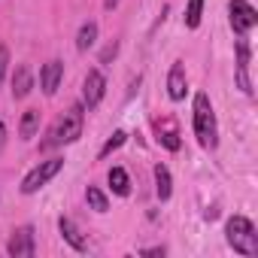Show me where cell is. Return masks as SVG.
<instances>
[{
    "label": "cell",
    "instance_id": "obj_14",
    "mask_svg": "<svg viewBox=\"0 0 258 258\" xmlns=\"http://www.w3.org/2000/svg\"><path fill=\"white\" fill-rule=\"evenodd\" d=\"M106 179H109V188H112L118 198H127V195H131V179H127V173H124L121 167H112Z\"/></svg>",
    "mask_w": 258,
    "mask_h": 258
},
{
    "label": "cell",
    "instance_id": "obj_20",
    "mask_svg": "<svg viewBox=\"0 0 258 258\" xmlns=\"http://www.w3.org/2000/svg\"><path fill=\"white\" fill-rule=\"evenodd\" d=\"M124 137H127L124 131H115V134H112V137H109V140L103 143V149H100V158H106L109 152H115V149H118V146L124 143Z\"/></svg>",
    "mask_w": 258,
    "mask_h": 258
},
{
    "label": "cell",
    "instance_id": "obj_23",
    "mask_svg": "<svg viewBox=\"0 0 258 258\" xmlns=\"http://www.w3.org/2000/svg\"><path fill=\"white\" fill-rule=\"evenodd\" d=\"M4 146H7V124L0 121V152H4Z\"/></svg>",
    "mask_w": 258,
    "mask_h": 258
},
{
    "label": "cell",
    "instance_id": "obj_5",
    "mask_svg": "<svg viewBox=\"0 0 258 258\" xmlns=\"http://www.w3.org/2000/svg\"><path fill=\"white\" fill-rule=\"evenodd\" d=\"M228 13H231V28H234L237 37H246L258 25V13H255L252 4H246V0H231Z\"/></svg>",
    "mask_w": 258,
    "mask_h": 258
},
{
    "label": "cell",
    "instance_id": "obj_9",
    "mask_svg": "<svg viewBox=\"0 0 258 258\" xmlns=\"http://www.w3.org/2000/svg\"><path fill=\"white\" fill-rule=\"evenodd\" d=\"M61 76H64V64L61 61H46L43 70H40V88L52 97L58 91V85H61Z\"/></svg>",
    "mask_w": 258,
    "mask_h": 258
},
{
    "label": "cell",
    "instance_id": "obj_11",
    "mask_svg": "<svg viewBox=\"0 0 258 258\" xmlns=\"http://www.w3.org/2000/svg\"><path fill=\"white\" fill-rule=\"evenodd\" d=\"M58 231H61V237H64L76 252H85V249H88V240L82 237V231L76 228V222H73V219L61 216V219H58Z\"/></svg>",
    "mask_w": 258,
    "mask_h": 258
},
{
    "label": "cell",
    "instance_id": "obj_1",
    "mask_svg": "<svg viewBox=\"0 0 258 258\" xmlns=\"http://www.w3.org/2000/svg\"><path fill=\"white\" fill-rule=\"evenodd\" d=\"M82 124H85V106H82V103H73V106L52 124V131L46 134V140L40 143V149H55V146L76 143V140L82 137Z\"/></svg>",
    "mask_w": 258,
    "mask_h": 258
},
{
    "label": "cell",
    "instance_id": "obj_13",
    "mask_svg": "<svg viewBox=\"0 0 258 258\" xmlns=\"http://www.w3.org/2000/svg\"><path fill=\"white\" fill-rule=\"evenodd\" d=\"M37 131H40V109H28V112L22 115L19 134H22V140H34V137H37Z\"/></svg>",
    "mask_w": 258,
    "mask_h": 258
},
{
    "label": "cell",
    "instance_id": "obj_15",
    "mask_svg": "<svg viewBox=\"0 0 258 258\" xmlns=\"http://www.w3.org/2000/svg\"><path fill=\"white\" fill-rule=\"evenodd\" d=\"M155 191H158V201H167L170 191H173V182H170V170L164 164H155Z\"/></svg>",
    "mask_w": 258,
    "mask_h": 258
},
{
    "label": "cell",
    "instance_id": "obj_17",
    "mask_svg": "<svg viewBox=\"0 0 258 258\" xmlns=\"http://www.w3.org/2000/svg\"><path fill=\"white\" fill-rule=\"evenodd\" d=\"M94 40H97V25H94V22H85V25L79 28V34H76V49H79V52H88V49L94 46Z\"/></svg>",
    "mask_w": 258,
    "mask_h": 258
},
{
    "label": "cell",
    "instance_id": "obj_2",
    "mask_svg": "<svg viewBox=\"0 0 258 258\" xmlns=\"http://www.w3.org/2000/svg\"><path fill=\"white\" fill-rule=\"evenodd\" d=\"M225 234H228V243H231V249H234L237 255H243V258L258 255V231H255L252 219H246V216H231L228 225H225Z\"/></svg>",
    "mask_w": 258,
    "mask_h": 258
},
{
    "label": "cell",
    "instance_id": "obj_25",
    "mask_svg": "<svg viewBox=\"0 0 258 258\" xmlns=\"http://www.w3.org/2000/svg\"><path fill=\"white\" fill-rule=\"evenodd\" d=\"M103 7H106V10H115V7H118V0H103Z\"/></svg>",
    "mask_w": 258,
    "mask_h": 258
},
{
    "label": "cell",
    "instance_id": "obj_7",
    "mask_svg": "<svg viewBox=\"0 0 258 258\" xmlns=\"http://www.w3.org/2000/svg\"><path fill=\"white\" fill-rule=\"evenodd\" d=\"M103 94H106V79H103V73H100V70H88V73H85V82H82V106L94 109V106L103 100Z\"/></svg>",
    "mask_w": 258,
    "mask_h": 258
},
{
    "label": "cell",
    "instance_id": "obj_3",
    "mask_svg": "<svg viewBox=\"0 0 258 258\" xmlns=\"http://www.w3.org/2000/svg\"><path fill=\"white\" fill-rule=\"evenodd\" d=\"M195 137L204 149L216 146V112H213V103L204 91L195 94Z\"/></svg>",
    "mask_w": 258,
    "mask_h": 258
},
{
    "label": "cell",
    "instance_id": "obj_4",
    "mask_svg": "<svg viewBox=\"0 0 258 258\" xmlns=\"http://www.w3.org/2000/svg\"><path fill=\"white\" fill-rule=\"evenodd\" d=\"M61 167H64V158H49V161H40V164H37V167H34V170L22 179V191H25V195H37V191H40V188L52 179V176H58V173H61Z\"/></svg>",
    "mask_w": 258,
    "mask_h": 258
},
{
    "label": "cell",
    "instance_id": "obj_18",
    "mask_svg": "<svg viewBox=\"0 0 258 258\" xmlns=\"http://www.w3.org/2000/svg\"><path fill=\"white\" fill-rule=\"evenodd\" d=\"M85 201H88V207H91L94 213H106V210H109V201H106V195H103L97 185H88V188H85Z\"/></svg>",
    "mask_w": 258,
    "mask_h": 258
},
{
    "label": "cell",
    "instance_id": "obj_22",
    "mask_svg": "<svg viewBox=\"0 0 258 258\" xmlns=\"http://www.w3.org/2000/svg\"><path fill=\"white\" fill-rule=\"evenodd\" d=\"M115 52H118V43H109V46L100 52V64H109V61L115 58Z\"/></svg>",
    "mask_w": 258,
    "mask_h": 258
},
{
    "label": "cell",
    "instance_id": "obj_21",
    "mask_svg": "<svg viewBox=\"0 0 258 258\" xmlns=\"http://www.w3.org/2000/svg\"><path fill=\"white\" fill-rule=\"evenodd\" d=\"M7 67H10V49H7V46H0V85H4Z\"/></svg>",
    "mask_w": 258,
    "mask_h": 258
},
{
    "label": "cell",
    "instance_id": "obj_12",
    "mask_svg": "<svg viewBox=\"0 0 258 258\" xmlns=\"http://www.w3.org/2000/svg\"><path fill=\"white\" fill-rule=\"evenodd\" d=\"M185 85H188L185 67L176 61V64L170 67V73H167V94H170V100H182V97H185Z\"/></svg>",
    "mask_w": 258,
    "mask_h": 258
},
{
    "label": "cell",
    "instance_id": "obj_19",
    "mask_svg": "<svg viewBox=\"0 0 258 258\" xmlns=\"http://www.w3.org/2000/svg\"><path fill=\"white\" fill-rule=\"evenodd\" d=\"M201 13H204V0H188V10H185V28H198L201 25Z\"/></svg>",
    "mask_w": 258,
    "mask_h": 258
},
{
    "label": "cell",
    "instance_id": "obj_24",
    "mask_svg": "<svg viewBox=\"0 0 258 258\" xmlns=\"http://www.w3.org/2000/svg\"><path fill=\"white\" fill-rule=\"evenodd\" d=\"M143 255H164V246H155V249H143Z\"/></svg>",
    "mask_w": 258,
    "mask_h": 258
},
{
    "label": "cell",
    "instance_id": "obj_10",
    "mask_svg": "<svg viewBox=\"0 0 258 258\" xmlns=\"http://www.w3.org/2000/svg\"><path fill=\"white\" fill-rule=\"evenodd\" d=\"M31 91H34V73H31L28 64H19L16 73H13V97L16 100H25Z\"/></svg>",
    "mask_w": 258,
    "mask_h": 258
},
{
    "label": "cell",
    "instance_id": "obj_16",
    "mask_svg": "<svg viewBox=\"0 0 258 258\" xmlns=\"http://www.w3.org/2000/svg\"><path fill=\"white\" fill-rule=\"evenodd\" d=\"M158 143H161L164 149H170V152L179 149V134H176V124H173V121H164V127L158 124Z\"/></svg>",
    "mask_w": 258,
    "mask_h": 258
},
{
    "label": "cell",
    "instance_id": "obj_8",
    "mask_svg": "<svg viewBox=\"0 0 258 258\" xmlns=\"http://www.w3.org/2000/svg\"><path fill=\"white\" fill-rule=\"evenodd\" d=\"M249 61H252V49L246 43V37L237 40V85L243 88V94H252V79H249Z\"/></svg>",
    "mask_w": 258,
    "mask_h": 258
},
{
    "label": "cell",
    "instance_id": "obj_6",
    "mask_svg": "<svg viewBox=\"0 0 258 258\" xmlns=\"http://www.w3.org/2000/svg\"><path fill=\"white\" fill-rule=\"evenodd\" d=\"M7 252H10L13 258H34V252H37L34 228H31V225L16 228V231H13V237H10V243H7Z\"/></svg>",
    "mask_w": 258,
    "mask_h": 258
}]
</instances>
